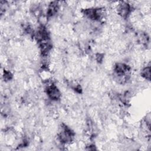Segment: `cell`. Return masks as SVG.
Masks as SVG:
<instances>
[{
    "instance_id": "cell-1",
    "label": "cell",
    "mask_w": 151,
    "mask_h": 151,
    "mask_svg": "<svg viewBox=\"0 0 151 151\" xmlns=\"http://www.w3.org/2000/svg\"><path fill=\"white\" fill-rule=\"evenodd\" d=\"M47 93L49 97L52 100H58L61 96L60 91L54 85H51L47 87Z\"/></svg>"
},
{
    "instance_id": "cell-2",
    "label": "cell",
    "mask_w": 151,
    "mask_h": 151,
    "mask_svg": "<svg viewBox=\"0 0 151 151\" xmlns=\"http://www.w3.org/2000/svg\"><path fill=\"white\" fill-rule=\"evenodd\" d=\"M118 13L123 18H126L128 16L130 12V6L128 3L122 2L118 5Z\"/></svg>"
},
{
    "instance_id": "cell-3",
    "label": "cell",
    "mask_w": 151,
    "mask_h": 151,
    "mask_svg": "<svg viewBox=\"0 0 151 151\" xmlns=\"http://www.w3.org/2000/svg\"><path fill=\"white\" fill-rule=\"evenodd\" d=\"M142 76H143L145 78L150 80V67L149 66V67H146V68H145L142 70Z\"/></svg>"
},
{
    "instance_id": "cell-4",
    "label": "cell",
    "mask_w": 151,
    "mask_h": 151,
    "mask_svg": "<svg viewBox=\"0 0 151 151\" xmlns=\"http://www.w3.org/2000/svg\"><path fill=\"white\" fill-rule=\"evenodd\" d=\"M4 78L6 80H10L12 77V74L11 73V72L9 71H4Z\"/></svg>"
}]
</instances>
